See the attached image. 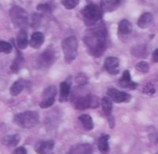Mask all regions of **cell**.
Listing matches in <instances>:
<instances>
[{"mask_svg":"<svg viewBox=\"0 0 158 154\" xmlns=\"http://www.w3.org/2000/svg\"><path fill=\"white\" fill-rule=\"evenodd\" d=\"M23 61H24V59H23V57L22 53L17 49V57L15 58V59L13 60V62H12V64H11V66H10L11 71H12L13 72L17 73V72L21 70V68L23 67Z\"/></svg>","mask_w":158,"mask_h":154,"instance_id":"obj_19","label":"cell"},{"mask_svg":"<svg viewBox=\"0 0 158 154\" xmlns=\"http://www.w3.org/2000/svg\"><path fill=\"white\" fill-rule=\"evenodd\" d=\"M118 31L122 34H129L132 32V24L127 20H122L118 24Z\"/></svg>","mask_w":158,"mask_h":154,"instance_id":"obj_23","label":"cell"},{"mask_svg":"<svg viewBox=\"0 0 158 154\" xmlns=\"http://www.w3.org/2000/svg\"><path fill=\"white\" fill-rule=\"evenodd\" d=\"M102 107L103 112L105 113V115H106V117L108 119L110 127L113 128L114 126V119L113 114H112V111H113V103H112V100L108 97L102 98Z\"/></svg>","mask_w":158,"mask_h":154,"instance_id":"obj_9","label":"cell"},{"mask_svg":"<svg viewBox=\"0 0 158 154\" xmlns=\"http://www.w3.org/2000/svg\"><path fill=\"white\" fill-rule=\"evenodd\" d=\"M81 14L85 24L89 27H93L100 23L102 18V10L101 7L94 3L88 4L81 10Z\"/></svg>","mask_w":158,"mask_h":154,"instance_id":"obj_2","label":"cell"},{"mask_svg":"<svg viewBox=\"0 0 158 154\" xmlns=\"http://www.w3.org/2000/svg\"><path fill=\"white\" fill-rule=\"evenodd\" d=\"M60 102H65L68 100V98L70 96L71 92V84L68 82H62L60 85Z\"/></svg>","mask_w":158,"mask_h":154,"instance_id":"obj_15","label":"cell"},{"mask_svg":"<svg viewBox=\"0 0 158 154\" xmlns=\"http://www.w3.org/2000/svg\"><path fill=\"white\" fill-rule=\"evenodd\" d=\"M152 15L149 12H146V13H143L138 20V26L141 29L143 28H146L150 25V23L152 22Z\"/></svg>","mask_w":158,"mask_h":154,"instance_id":"obj_20","label":"cell"},{"mask_svg":"<svg viewBox=\"0 0 158 154\" xmlns=\"http://www.w3.org/2000/svg\"><path fill=\"white\" fill-rule=\"evenodd\" d=\"M10 16L15 28L23 29L28 24V13L20 6H13L10 10Z\"/></svg>","mask_w":158,"mask_h":154,"instance_id":"obj_5","label":"cell"},{"mask_svg":"<svg viewBox=\"0 0 158 154\" xmlns=\"http://www.w3.org/2000/svg\"><path fill=\"white\" fill-rule=\"evenodd\" d=\"M79 1L78 0H62L61 4L65 7L67 10H73L78 5Z\"/></svg>","mask_w":158,"mask_h":154,"instance_id":"obj_29","label":"cell"},{"mask_svg":"<svg viewBox=\"0 0 158 154\" xmlns=\"http://www.w3.org/2000/svg\"><path fill=\"white\" fill-rule=\"evenodd\" d=\"M62 51L64 54V59L65 62L70 64L72 63L76 56H77V47H78V42L75 36H70L65 38L62 43Z\"/></svg>","mask_w":158,"mask_h":154,"instance_id":"obj_4","label":"cell"},{"mask_svg":"<svg viewBox=\"0 0 158 154\" xmlns=\"http://www.w3.org/2000/svg\"><path fill=\"white\" fill-rule=\"evenodd\" d=\"M36 10L38 11H43V12H50L51 8L48 4H39L36 6Z\"/></svg>","mask_w":158,"mask_h":154,"instance_id":"obj_34","label":"cell"},{"mask_svg":"<svg viewBox=\"0 0 158 154\" xmlns=\"http://www.w3.org/2000/svg\"><path fill=\"white\" fill-rule=\"evenodd\" d=\"M44 39H45V37H44V34L42 33L35 32L32 34L31 39L29 41V45L33 48H38L43 45Z\"/></svg>","mask_w":158,"mask_h":154,"instance_id":"obj_14","label":"cell"},{"mask_svg":"<svg viewBox=\"0 0 158 154\" xmlns=\"http://www.w3.org/2000/svg\"><path fill=\"white\" fill-rule=\"evenodd\" d=\"M16 43L17 46L20 49H25L27 47L28 45V35L27 33L24 29H22L18 35H17V39H16Z\"/></svg>","mask_w":158,"mask_h":154,"instance_id":"obj_16","label":"cell"},{"mask_svg":"<svg viewBox=\"0 0 158 154\" xmlns=\"http://www.w3.org/2000/svg\"><path fill=\"white\" fill-rule=\"evenodd\" d=\"M41 18H42V17H41L40 14H38V13H34V14L32 15V18H31V22H30L31 26H32L33 28L38 27V26L40 25Z\"/></svg>","mask_w":158,"mask_h":154,"instance_id":"obj_30","label":"cell"},{"mask_svg":"<svg viewBox=\"0 0 158 154\" xmlns=\"http://www.w3.org/2000/svg\"><path fill=\"white\" fill-rule=\"evenodd\" d=\"M13 154H27V150L24 147H19L13 151Z\"/></svg>","mask_w":158,"mask_h":154,"instance_id":"obj_35","label":"cell"},{"mask_svg":"<svg viewBox=\"0 0 158 154\" xmlns=\"http://www.w3.org/2000/svg\"><path fill=\"white\" fill-rule=\"evenodd\" d=\"M144 94H148V95H153L155 93V88L152 84H147L145 85V87L142 89Z\"/></svg>","mask_w":158,"mask_h":154,"instance_id":"obj_32","label":"cell"},{"mask_svg":"<svg viewBox=\"0 0 158 154\" xmlns=\"http://www.w3.org/2000/svg\"><path fill=\"white\" fill-rule=\"evenodd\" d=\"M21 140V137L19 135H10V136H6L3 137L2 142L4 145L9 146V147H15L19 144Z\"/></svg>","mask_w":158,"mask_h":154,"instance_id":"obj_22","label":"cell"},{"mask_svg":"<svg viewBox=\"0 0 158 154\" xmlns=\"http://www.w3.org/2000/svg\"><path fill=\"white\" fill-rule=\"evenodd\" d=\"M132 54L135 55V57H138V58H145V57H147V49H146V47L144 46L142 47H140V46H139L138 48L133 47Z\"/></svg>","mask_w":158,"mask_h":154,"instance_id":"obj_26","label":"cell"},{"mask_svg":"<svg viewBox=\"0 0 158 154\" xmlns=\"http://www.w3.org/2000/svg\"><path fill=\"white\" fill-rule=\"evenodd\" d=\"M119 85L123 88H128V89H135L138 87V84L133 82L131 80V76L129 71L126 70L123 72V75L121 77V79L119 80Z\"/></svg>","mask_w":158,"mask_h":154,"instance_id":"obj_12","label":"cell"},{"mask_svg":"<svg viewBox=\"0 0 158 154\" xmlns=\"http://www.w3.org/2000/svg\"><path fill=\"white\" fill-rule=\"evenodd\" d=\"M99 106V99L96 96L89 94L86 96L79 97L74 101V108L76 110H86V109H96Z\"/></svg>","mask_w":158,"mask_h":154,"instance_id":"obj_6","label":"cell"},{"mask_svg":"<svg viewBox=\"0 0 158 154\" xmlns=\"http://www.w3.org/2000/svg\"><path fill=\"white\" fill-rule=\"evenodd\" d=\"M109 138L110 136L108 135H105V136H102L100 138H99V141H98V148H99V150L102 153V154H108L109 150H110V148H109Z\"/></svg>","mask_w":158,"mask_h":154,"instance_id":"obj_17","label":"cell"},{"mask_svg":"<svg viewBox=\"0 0 158 154\" xmlns=\"http://www.w3.org/2000/svg\"><path fill=\"white\" fill-rule=\"evenodd\" d=\"M75 81L78 85H85L87 84L88 82V77L84 74V73H79L76 78H75Z\"/></svg>","mask_w":158,"mask_h":154,"instance_id":"obj_31","label":"cell"},{"mask_svg":"<svg viewBox=\"0 0 158 154\" xmlns=\"http://www.w3.org/2000/svg\"><path fill=\"white\" fill-rule=\"evenodd\" d=\"M106 36L107 31L105 25L102 22L90 27L86 32L84 36V42L89 49V52L96 57L100 58L106 50Z\"/></svg>","mask_w":158,"mask_h":154,"instance_id":"obj_1","label":"cell"},{"mask_svg":"<svg viewBox=\"0 0 158 154\" xmlns=\"http://www.w3.org/2000/svg\"><path fill=\"white\" fill-rule=\"evenodd\" d=\"M12 50V46L10 43L0 40V53H6L9 54Z\"/></svg>","mask_w":158,"mask_h":154,"instance_id":"obj_27","label":"cell"},{"mask_svg":"<svg viewBox=\"0 0 158 154\" xmlns=\"http://www.w3.org/2000/svg\"><path fill=\"white\" fill-rule=\"evenodd\" d=\"M92 146L90 144H78L73 146L66 154H92Z\"/></svg>","mask_w":158,"mask_h":154,"instance_id":"obj_13","label":"cell"},{"mask_svg":"<svg viewBox=\"0 0 158 154\" xmlns=\"http://www.w3.org/2000/svg\"><path fill=\"white\" fill-rule=\"evenodd\" d=\"M54 148V141H39L35 144V149L37 154H53Z\"/></svg>","mask_w":158,"mask_h":154,"instance_id":"obj_10","label":"cell"},{"mask_svg":"<svg viewBox=\"0 0 158 154\" xmlns=\"http://www.w3.org/2000/svg\"><path fill=\"white\" fill-rule=\"evenodd\" d=\"M55 102V99H46V100H42L40 102V108L42 109H47V108H49L51 107Z\"/></svg>","mask_w":158,"mask_h":154,"instance_id":"obj_33","label":"cell"},{"mask_svg":"<svg viewBox=\"0 0 158 154\" xmlns=\"http://www.w3.org/2000/svg\"><path fill=\"white\" fill-rule=\"evenodd\" d=\"M104 68L111 74H117L119 72V59L115 57H108L104 60Z\"/></svg>","mask_w":158,"mask_h":154,"instance_id":"obj_11","label":"cell"},{"mask_svg":"<svg viewBox=\"0 0 158 154\" xmlns=\"http://www.w3.org/2000/svg\"><path fill=\"white\" fill-rule=\"evenodd\" d=\"M14 123L23 128H33L39 123V114L34 111L17 113L14 116Z\"/></svg>","mask_w":158,"mask_h":154,"instance_id":"obj_3","label":"cell"},{"mask_svg":"<svg viewBox=\"0 0 158 154\" xmlns=\"http://www.w3.org/2000/svg\"><path fill=\"white\" fill-rule=\"evenodd\" d=\"M56 94H57V88L54 86H49L44 90V92H43V99L42 100L55 99Z\"/></svg>","mask_w":158,"mask_h":154,"instance_id":"obj_24","label":"cell"},{"mask_svg":"<svg viewBox=\"0 0 158 154\" xmlns=\"http://www.w3.org/2000/svg\"><path fill=\"white\" fill-rule=\"evenodd\" d=\"M121 4V1H102V4H101V9L102 11H107V12H111V11H114V10H116L118 8V6Z\"/></svg>","mask_w":158,"mask_h":154,"instance_id":"obj_18","label":"cell"},{"mask_svg":"<svg viewBox=\"0 0 158 154\" xmlns=\"http://www.w3.org/2000/svg\"><path fill=\"white\" fill-rule=\"evenodd\" d=\"M79 121L81 122L82 125L89 131L92 130L93 127H94V124H93V120H92V117L89 114H82L78 117Z\"/></svg>","mask_w":158,"mask_h":154,"instance_id":"obj_21","label":"cell"},{"mask_svg":"<svg viewBox=\"0 0 158 154\" xmlns=\"http://www.w3.org/2000/svg\"><path fill=\"white\" fill-rule=\"evenodd\" d=\"M152 61L153 62H158V48H156L152 52Z\"/></svg>","mask_w":158,"mask_h":154,"instance_id":"obj_36","label":"cell"},{"mask_svg":"<svg viewBox=\"0 0 158 154\" xmlns=\"http://www.w3.org/2000/svg\"><path fill=\"white\" fill-rule=\"evenodd\" d=\"M56 53L54 51V49L52 48H48L47 50H45L36 59V64H37V68L44 70V69H48L49 68L56 60Z\"/></svg>","mask_w":158,"mask_h":154,"instance_id":"obj_7","label":"cell"},{"mask_svg":"<svg viewBox=\"0 0 158 154\" xmlns=\"http://www.w3.org/2000/svg\"><path fill=\"white\" fill-rule=\"evenodd\" d=\"M23 88H24L23 84L21 81H17V82L13 83V85L11 86V87L10 89V95L13 96V97H16L23 90Z\"/></svg>","mask_w":158,"mask_h":154,"instance_id":"obj_25","label":"cell"},{"mask_svg":"<svg viewBox=\"0 0 158 154\" xmlns=\"http://www.w3.org/2000/svg\"><path fill=\"white\" fill-rule=\"evenodd\" d=\"M157 154H158V153H157Z\"/></svg>","mask_w":158,"mask_h":154,"instance_id":"obj_37","label":"cell"},{"mask_svg":"<svg viewBox=\"0 0 158 154\" xmlns=\"http://www.w3.org/2000/svg\"><path fill=\"white\" fill-rule=\"evenodd\" d=\"M108 98L116 102V103H122V102H128L131 99V96L127 93L119 91L115 88H109L107 91Z\"/></svg>","mask_w":158,"mask_h":154,"instance_id":"obj_8","label":"cell"},{"mask_svg":"<svg viewBox=\"0 0 158 154\" xmlns=\"http://www.w3.org/2000/svg\"><path fill=\"white\" fill-rule=\"evenodd\" d=\"M135 68H136L137 71H140V72H142V73H146V72H148L149 70H150L149 64H148L147 62H145V61H140V62L137 63L136 66H135Z\"/></svg>","mask_w":158,"mask_h":154,"instance_id":"obj_28","label":"cell"}]
</instances>
